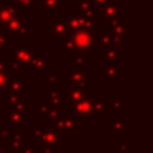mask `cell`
Returning <instances> with one entry per match:
<instances>
[{"label": "cell", "mask_w": 153, "mask_h": 153, "mask_svg": "<svg viewBox=\"0 0 153 153\" xmlns=\"http://www.w3.org/2000/svg\"><path fill=\"white\" fill-rule=\"evenodd\" d=\"M18 7H20L22 10L26 11V13L31 12V10L34 7H38V0H12Z\"/></svg>", "instance_id": "f546056e"}, {"label": "cell", "mask_w": 153, "mask_h": 153, "mask_svg": "<svg viewBox=\"0 0 153 153\" xmlns=\"http://www.w3.org/2000/svg\"><path fill=\"white\" fill-rule=\"evenodd\" d=\"M48 61H50V55L48 54H43V55L38 54L31 61V63L28 65L26 74H36V73L43 71L46 67H48Z\"/></svg>", "instance_id": "5bb4252c"}, {"label": "cell", "mask_w": 153, "mask_h": 153, "mask_svg": "<svg viewBox=\"0 0 153 153\" xmlns=\"http://www.w3.org/2000/svg\"><path fill=\"white\" fill-rule=\"evenodd\" d=\"M11 137V132L7 129V128H0V145L5 146L8 138Z\"/></svg>", "instance_id": "e575fe53"}, {"label": "cell", "mask_w": 153, "mask_h": 153, "mask_svg": "<svg viewBox=\"0 0 153 153\" xmlns=\"http://www.w3.org/2000/svg\"><path fill=\"white\" fill-rule=\"evenodd\" d=\"M12 45V36L4 30H0V51L7 50Z\"/></svg>", "instance_id": "4dcf8cb0"}, {"label": "cell", "mask_w": 153, "mask_h": 153, "mask_svg": "<svg viewBox=\"0 0 153 153\" xmlns=\"http://www.w3.org/2000/svg\"><path fill=\"white\" fill-rule=\"evenodd\" d=\"M122 98H114L111 100L109 103H105V109L106 110H114L116 114H124V109H122Z\"/></svg>", "instance_id": "83f0119b"}, {"label": "cell", "mask_w": 153, "mask_h": 153, "mask_svg": "<svg viewBox=\"0 0 153 153\" xmlns=\"http://www.w3.org/2000/svg\"><path fill=\"white\" fill-rule=\"evenodd\" d=\"M24 18H26V13H22V15L13 16V18L10 19V20H8V23L5 24L3 28H0V30H4V31L8 32L11 36H15L16 32H18V30L23 26V23H26V22H24Z\"/></svg>", "instance_id": "ac0fdd59"}, {"label": "cell", "mask_w": 153, "mask_h": 153, "mask_svg": "<svg viewBox=\"0 0 153 153\" xmlns=\"http://www.w3.org/2000/svg\"><path fill=\"white\" fill-rule=\"evenodd\" d=\"M129 130V117L124 114H114L110 117V133L111 134H128Z\"/></svg>", "instance_id": "7c38bea8"}, {"label": "cell", "mask_w": 153, "mask_h": 153, "mask_svg": "<svg viewBox=\"0 0 153 153\" xmlns=\"http://www.w3.org/2000/svg\"><path fill=\"white\" fill-rule=\"evenodd\" d=\"M0 3H1V0H0Z\"/></svg>", "instance_id": "ee69618b"}, {"label": "cell", "mask_w": 153, "mask_h": 153, "mask_svg": "<svg viewBox=\"0 0 153 153\" xmlns=\"http://www.w3.org/2000/svg\"><path fill=\"white\" fill-rule=\"evenodd\" d=\"M124 59L122 45H111L103 48V67L118 65Z\"/></svg>", "instance_id": "ba28073f"}, {"label": "cell", "mask_w": 153, "mask_h": 153, "mask_svg": "<svg viewBox=\"0 0 153 153\" xmlns=\"http://www.w3.org/2000/svg\"><path fill=\"white\" fill-rule=\"evenodd\" d=\"M91 98L78 101L74 103H67V114H73L79 122H91Z\"/></svg>", "instance_id": "3957f363"}, {"label": "cell", "mask_w": 153, "mask_h": 153, "mask_svg": "<svg viewBox=\"0 0 153 153\" xmlns=\"http://www.w3.org/2000/svg\"><path fill=\"white\" fill-rule=\"evenodd\" d=\"M128 24H129V19L124 18V22L110 31L116 43H118V45H124L129 40V38H128Z\"/></svg>", "instance_id": "e0dca14e"}, {"label": "cell", "mask_w": 153, "mask_h": 153, "mask_svg": "<svg viewBox=\"0 0 153 153\" xmlns=\"http://www.w3.org/2000/svg\"><path fill=\"white\" fill-rule=\"evenodd\" d=\"M117 145V151L120 153H126L128 149H129V141L128 140H118L116 143Z\"/></svg>", "instance_id": "8d00e7d4"}, {"label": "cell", "mask_w": 153, "mask_h": 153, "mask_svg": "<svg viewBox=\"0 0 153 153\" xmlns=\"http://www.w3.org/2000/svg\"><path fill=\"white\" fill-rule=\"evenodd\" d=\"M42 134H43V129H40V128H32L30 130V138H31L32 143H36L38 140H40Z\"/></svg>", "instance_id": "836d02e7"}, {"label": "cell", "mask_w": 153, "mask_h": 153, "mask_svg": "<svg viewBox=\"0 0 153 153\" xmlns=\"http://www.w3.org/2000/svg\"><path fill=\"white\" fill-rule=\"evenodd\" d=\"M22 13H26V11L18 7L12 0H1L0 3V28H3L10 19H12L16 15H22Z\"/></svg>", "instance_id": "5b68a950"}, {"label": "cell", "mask_w": 153, "mask_h": 153, "mask_svg": "<svg viewBox=\"0 0 153 153\" xmlns=\"http://www.w3.org/2000/svg\"><path fill=\"white\" fill-rule=\"evenodd\" d=\"M31 31H32L31 24L23 23V26H22L18 30V32H16L15 36H19V38H30V36H31V34H32Z\"/></svg>", "instance_id": "d6a6232c"}, {"label": "cell", "mask_w": 153, "mask_h": 153, "mask_svg": "<svg viewBox=\"0 0 153 153\" xmlns=\"http://www.w3.org/2000/svg\"><path fill=\"white\" fill-rule=\"evenodd\" d=\"M106 153H113V152H106Z\"/></svg>", "instance_id": "7bdbcfd3"}, {"label": "cell", "mask_w": 153, "mask_h": 153, "mask_svg": "<svg viewBox=\"0 0 153 153\" xmlns=\"http://www.w3.org/2000/svg\"><path fill=\"white\" fill-rule=\"evenodd\" d=\"M11 75L8 73H0V91H5L7 85L10 82Z\"/></svg>", "instance_id": "d590c367"}, {"label": "cell", "mask_w": 153, "mask_h": 153, "mask_svg": "<svg viewBox=\"0 0 153 153\" xmlns=\"http://www.w3.org/2000/svg\"><path fill=\"white\" fill-rule=\"evenodd\" d=\"M102 20H103V30L110 32L111 30L116 28L117 26H120L124 22V16L122 18H108V19H102Z\"/></svg>", "instance_id": "f1b7e54d"}, {"label": "cell", "mask_w": 153, "mask_h": 153, "mask_svg": "<svg viewBox=\"0 0 153 153\" xmlns=\"http://www.w3.org/2000/svg\"><path fill=\"white\" fill-rule=\"evenodd\" d=\"M23 136L24 134H11V137L8 138L7 144H5V151L7 153H11V152H16L22 145H23Z\"/></svg>", "instance_id": "cb8c5ba5"}, {"label": "cell", "mask_w": 153, "mask_h": 153, "mask_svg": "<svg viewBox=\"0 0 153 153\" xmlns=\"http://www.w3.org/2000/svg\"><path fill=\"white\" fill-rule=\"evenodd\" d=\"M18 153H38V148L36 146H30V145H22L20 148L18 149Z\"/></svg>", "instance_id": "f35d334b"}, {"label": "cell", "mask_w": 153, "mask_h": 153, "mask_svg": "<svg viewBox=\"0 0 153 153\" xmlns=\"http://www.w3.org/2000/svg\"><path fill=\"white\" fill-rule=\"evenodd\" d=\"M109 1H111V0H91L93 5H94V7L97 8V11H98V10H101V8H102L105 4H108Z\"/></svg>", "instance_id": "ab89813d"}, {"label": "cell", "mask_w": 153, "mask_h": 153, "mask_svg": "<svg viewBox=\"0 0 153 153\" xmlns=\"http://www.w3.org/2000/svg\"><path fill=\"white\" fill-rule=\"evenodd\" d=\"M36 148H42V146H54V148H59L62 146V134L58 133L54 129H48V128H43V134L40 140L35 143Z\"/></svg>", "instance_id": "52a82bcc"}, {"label": "cell", "mask_w": 153, "mask_h": 153, "mask_svg": "<svg viewBox=\"0 0 153 153\" xmlns=\"http://www.w3.org/2000/svg\"><path fill=\"white\" fill-rule=\"evenodd\" d=\"M91 116L93 117H103L106 113L105 109V101L101 100V98H95L91 97Z\"/></svg>", "instance_id": "484cf974"}, {"label": "cell", "mask_w": 153, "mask_h": 153, "mask_svg": "<svg viewBox=\"0 0 153 153\" xmlns=\"http://www.w3.org/2000/svg\"><path fill=\"white\" fill-rule=\"evenodd\" d=\"M82 20H83V15L78 12H71L67 13V18H66V22H67V30H69V34L73 31H76V30H81V26H82Z\"/></svg>", "instance_id": "7402d4cb"}, {"label": "cell", "mask_w": 153, "mask_h": 153, "mask_svg": "<svg viewBox=\"0 0 153 153\" xmlns=\"http://www.w3.org/2000/svg\"><path fill=\"white\" fill-rule=\"evenodd\" d=\"M43 103L54 110H61L62 109V90L48 89L43 91Z\"/></svg>", "instance_id": "4fadbf2b"}, {"label": "cell", "mask_w": 153, "mask_h": 153, "mask_svg": "<svg viewBox=\"0 0 153 153\" xmlns=\"http://www.w3.org/2000/svg\"><path fill=\"white\" fill-rule=\"evenodd\" d=\"M11 110H13L15 113H18L19 116L24 120V122H30V121H31V105H30V103H27L26 101L20 102L19 105H16L13 109H11Z\"/></svg>", "instance_id": "4316f807"}, {"label": "cell", "mask_w": 153, "mask_h": 153, "mask_svg": "<svg viewBox=\"0 0 153 153\" xmlns=\"http://www.w3.org/2000/svg\"><path fill=\"white\" fill-rule=\"evenodd\" d=\"M23 101H26V93H8L5 101V110H11Z\"/></svg>", "instance_id": "d4e9b609"}, {"label": "cell", "mask_w": 153, "mask_h": 153, "mask_svg": "<svg viewBox=\"0 0 153 153\" xmlns=\"http://www.w3.org/2000/svg\"><path fill=\"white\" fill-rule=\"evenodd\" d=\"M48 35L55 39L56 43H61L69 36L66 18H51L48 20Z\"/></svg>", "instance_id": "277c9868"}, {"label": "cell", "mask_w": 153, "mask_h": 153, "mask_svg": "<svg viewBox=\"0 0 153 153\" xmlns=\"http://www.w3.org/2000/svg\"><path fill=\"white\" fill-rule=\"evenodd\" d=\"M93 93L89 89H76V87H67L66 91H62V103H74L78 101L91 98Z\"/></svg>", "instance_id": "9c48e42d"}, {"label": "cell", "mask_w": 153, "mask_h": 153, "mask_svg": "<svg viewBox=\"0 0 153 153\" xmlns=\"http://www.w3.org/2000/svg\"><path fill=\"white\" fill-rule=\"evenodd\" d=\"M93 85L91 73L86 71V69H76L74 66L67 67V87L76 89H89Z\"/></svg>", "instance_id": "7a4b0ae2"}, {"label": "cell", "mask_w": 153, "mask_h": 153, "mask_svg": "<svg viewBox=\"0 0 153 153\" xmlns=\"http://www.w3.org/2000/svg\"><path fill=\"white\" fill-rule=\"evenodd\" d=\"M95 39H97V48H102V50L105 47H108V46L118 45V43H116L113 35L109 31H105V30H102V31L98 30L97 34H95Z\"/></svg>", "instance_id": "44dd1931"}, {"label": "cell", "mask_w": 153, "mask_h": 153, "mask_svg": "<svg viewBox=\"0 0 153 153\" xmlns=\"http://www.w3.org/2000/svg\"><path fill=\"white\" fill-rule=\"evenodd\" d=\"M103 78L106 81H121L124 78V69L120 65L106 66L103 69Z\"/></svg>", "instance_id": "ffe728a7"}, {"label": "cell", "mask_w": 153, "mask_h": 153, "mask_svg": "<svg viewBox=\"0 0 153 153\" xmlns=\"http://www.w3.org/2000/svg\"><path fill=\"white\" fill-rule=\"evenodd\" d=\"M95 34H97V32H90V31H85V30H76V31L70 32L67 38L71 40L75 53H82V54H85V55H91L93 50L97 48Z\"/></svg>", "instance_id": "6da1fadb"}, {"label": "cell", "mask_w": 153, "mask_h": 153, "mask_svg": "<svg viewBox=\"0 0 153 153\" xmlns=\"http://www.w3.org/2000/svg\"><path fill=\"white\" fill-rule=\"evenodd\" d=\"M43 85L47 86L48 89L62 90V74L61 73H54L51 74L48 67L43 70Z\"/></svg>", "instance_id": "9a60e30c"}, {"label": "cell", "mask_w": 153, "mask_h": 153, "mask_svg": "<svg viewBox=\"0 0 153 153\" xmlns=\"http://www.w3.org/2000/svg\"><path fill=\"white\" fill-rule=\"evenodd\" d=\"M74 12H78L93 20H100L98 11L93 5L91 0H74Z\"/></svg>", "instance_id": "8fae6325"}, {"label": "cell", "mask_w": 153, "mask_h": 153, "mask_svg": "<svg viewBox=\"0 0 153 153\" xmlns=\"http://www.w3.org/2000/svg\"><path fill=\"white\" fill-rule=\"evenodd\" d=\"M86 58L87 55L82 53L73 54V59H74V67L76 69H86Z\"/></svg>", "instance_id": "1f68e13d"}, {"label": "cell", "mask_w": 153, "mask_h": 153, "mask_svg": "<svg viewBox=\"0 0 153 153\" xmlns=\"http://www.w3.org/2000/svg\"><path fill=\"white\" fill-rule=\"evenodd\" d=\"M79 133H81V122H79V120L73 114L65 116L62 134H79Z\"/></svg>", "instance_id": "2e32d148"}, {"label": "cell", "mask_w": 153, "mask_h": 153, "mask_svg": "<svg viewBox=\"0 0 153 153\" xmlns=\"http://www.w3.org/2000/svg\"><path fill=\"white\" fill-rule=\"evenodd\" d=\"M7 124H5V128L11 132V134H24L26 132V122L24 120L19 116L18 113H15L13 110H7Z\"/></svg>", "instance_id": "30bf717a"}, {"label": "cell", "mask_w": 153, "mask_h": 153, "mask_svg": "<svg viewBox=\"0 0 153 153\" xmlns=\"http://www.w3.org/2000/svg\"><path fill=\"white\" fill-rule=\"evenodd\" d=\"M43 148V153H55L54 146H42Z\"/></svg>", "instance_id": "60d3db41"}, {"label": "cell", "mask_w": 153, "mask_h": 153, "mask_svg": "<svg viewBox=\"0 0 153 153\" xmlns=\"http://www.w3.org/2000/svg\"><path fill=\"white\" fill-rule=\"evenodd\" d=\"M10 82L7 85L5 91L8 93H26V85H24L23 79L20 78V75L16 73H11Z\"/></svg>", "instance_id": "d6986e66"}, {"label": "cell", "mask_w": 153, "mask_h": 153, "mask_svg": "<svg viewBox=\"0 0 153 153\" xmlns=\"http://www.w3.org/2000/svg\"><path fill=\"white\" fill-rule=\"evenodd\" d=\"M38 7L43 10V12H61L62 0H38Z\"/></svg>", "instance_id": "603a6c76"}, {"label": "cell", "mask_w": 153, "mask_h": 153, "mask_svg": "<svg viewBox=\"0 0 153 153\" xmlns=\"http://www.w3.org/2000/svg\"><path fill=\"white\" fill-rule=\"evenodd\" d=\"M48 109H50V108H48V106L46 105V103H43V102H42V103H36V110H38V114H39V116L42 117V118L46 116V114H47Z\"/></svg>", "instance_id": "74e56055"}, {"label": "cell", "mask_w": 153, "mask_h": 153, "mask_svg": "<svg viewBox=\"0 0 153 153\" xmlns=\"http://www.w3.org/2000/svg\"><path fill=\"white\" fill-rule=\"evenodd\" d=\"M0 153H7V151H5V146L0 145Z\"/></svg>", "instance_id": "b9f144b4"}, {"label": "cell", "mask_w": 153, "mask_h": 153, "mask_svg": "<svg viewBox=\"0 0 153 153\" xmlns=\"http://www.w3.org/2000/svg\"><path fill=\"white\" fill-rule=\"evenodd\" d=\"M124 16V1L122 0H111L105 4L101 10H98V18H122Z\"/></svg>", "instance_id": "8992f818"}]
</instances>
